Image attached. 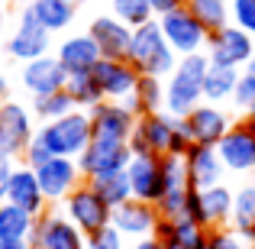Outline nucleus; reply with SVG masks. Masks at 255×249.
Segmentation results:
<instances>
[{
    "instance_id": "34",
    "label": "nucleus",
    "mask_w": 255,
    "mask_h": 249,
    "mask_svg": "<svg viewBox=\"0 0 255 249\" xmlns=\"http://www.w3.org/2000/svg\"><path fill=\"white\" fill-rule=\"evenodd\" d=\"M110 13L117 19H123L129 29H139V26H145L149 19H158L155 13H152L149 0H110Z\"/></svg>"
},
{
    "instance_id": "20",
    "label": "nucleus",
    "mask_w": 255,
    "mask_h": 249,
    "mask_svg": "<svg viewBox=\"0 0 255 249\" xmlns=\"http://www.w3.org/2000/svg\"><path fill=\"white\" fill-rule=\"evenodd\" d=\"M65 84H68V71H65V65L55 55H42V58H32V62L23 65V87L32 97L65 91Z\"/></svg>"
},
{
    "instance_id": "35",
    "label": "nucleus",
    "mask_w": 255,
    "mask_h": 249,
    "mask_svg": "<svg viewBox=\"0 0 255 249\" xmlns=\"http://www.w3.org/2000/svg\"><path fill=\"white\" fill-rule=\"evenodd\" d=\"M78 110V104L71 100L68 91H55V94H45V97H32V113H36L42 123H49V120H58L65 117V113Z\"/></svg>"
},
{
    "instance_id": "37",
    "label": "nucleus",
    "mask_w": 255,
    "mask_h": 249,
    "mask_svg": "<svg viewBox=\"0 0 255 249\" xmlns=\"http://www.w3.org/2000/svg\"><path fill=\"white\" fill-rule=\"evenodd\" d=\"M230 16L233 26L246 29L255 39V0H230Z\"/></svg>"
},
{
    "instance_id": "15",
    "label": "nucleus",
    "mask_w": 255,
    "mask_h": 249,
    "mask_svg": "<svg viewBox=\"0 0 255 249\" xmlns=\"http://www.w3.org/2000/svg\"><path fill=\"white\" fill-rule=\"evenodd\" d=\"M91 113V130L97 139H117V143H129L132 130H136L139 117L129 110L126 104H117V100H100Z\"/></svg>"
},
{
    "instance_id": "21",
    "label": "nucleus",
    "mask_w": 255,
    "mask_h": 249,
    "mask_svg": "<svg viewBox=\"0 0 255 249\" xmlns=\"http://www.w3.org/2000/svg\"><path fill=\"white\" fill-rule=\"evenodd\" d=\"M184 165H187L191 188H197V191L220 185V181H223V175H226V165H223V159H220L217 146H200V143H194L191 149L184 152Z\"/></svg>"
},
{
    "instance_id": "42",
    "label": "nucleus",
    "mask_w": 255,
    "mask_h": 249,
    "mask_svg": "<svg viewBox=\"0 0 255 249\" xmlns=\"http://www.w3.org/2000/svg\"><path fill=\"white\" fill-rule=\"evenodd\" d=\"M126 249H165V243L158 237H142V240H129Z\"/></svg>"
},
{
    "instance_id": "7",
    "label": "nucleus",
    "mask_w": 255,
    "mask_h": 249,
    "mask_svg": "<svg viewBox=\"0 0 255 249\" xmlns=\"http://www.w3.org/2000/svg\"><path fill=\"white\" fill-rule=\"evenodd\" d=\"M132 159L129 143H117V139H97L94 136L87 143V149L78 156V168H81L84 181H94L100 175H113V172H126Z\"/></svg>"
},
{
    "instance_id": "31",
    "label": "nucleus",
    "mask_w": 255,
    "mask_h": 249,
    "mask_svg": "<svg viewBox=\"0 0 255 249\" xmlns=\"http://www.w3.org/2000/svg\"><path fill=\"white\" fill-rule=\"evenodd\" d=\"M187 6H191V13L204 23V29L210 32H217V29H223V26H230L233 23V16H230V0H187Z\"/></svg>"
},
{
    "instance_id": "22",
    "label": "nucleus",
    "mask_w": 255,
    "mask_h": 249,
    "mask_svg": "<svg viewBox=\"0 0 255 249\" xmlns=\"http://www.w3.org/2000/svg\"><path fill=\"white\" fill-rule=\"evenodd\" d=\"M6 201L23 207V211H29L32 217H42V214L49 211V201H45L42 185H39V178H36V168L16 165L10 185H6Z\"/></svg>"
},
{
    "instance_id": "45",
    "label": "nucleus",
    "mask_w": 255,
    "mask_h": 249,
    "mask_svg": "<svg viewBox=\"0 0 255 249\" xmlns=\"http://www.w3.org/2000/svg\"><path fill=\"white\" fill-rule=\"evenodd\" d=\"M246 117H252V120H255V100H252L249 107H246Z\"/></svg>"
},
{
    "instance_id": "12",
    "label": "nucleus",
    "mask_w": 255,
    "mask_h": 249,
    "mask_svg": "<svg viewBox=\"0 0 255 249\" xmlns=\"http://www.w3.org/2000/svg\"><path fill=\"white\" fill-rule=\"evenodd\" d=\"M36 178L42 185V194L49 204H62L71 191L84 181L78 159H65V156H52L49 162H42L36 168Z\"/></svg>"
},
{
    "instance_id": "16",
    "label": "nucleus",
    "mask_w": 255,
    "mask_h": 249,
    "mask_svg": "<svg viewBox=\"0 0 255 249\" xmlns=\"http://www.w3.org/2000/svg\"><path fill=\"white\" fill-rule=\"evenodd\" d=\"M110 224L117 227L126 240H142V237H155L158 224H162V214H158V207L149 204V201L129 198L126 204L113 207V220Z\"/></svg>"
},
{
    "instance_id": "26",
    "label": "nucleus",
    "mask_w": 255,
    "mask_h": 249,
    "mask_svg": "<svg viewBox=\"0 0 255 249\" xmlns=\"http://www.w3.org/2000/svg\"><path fill=\"white\" fill-rule=\"evenodd\" d=\"M239 71L243 68H233V65H213L207 68L204 78V100L207 104H223V100H233L239 84Z\"/></svg>"
},
{
    "instance_id": "25",
    "label": "nucleus",
    "mask_w": 255,
    "mask_h": 249,
    "mask_svg": "<svg viewBox=\"0 0 255 249\" xmlns=\"http://www.w3.org/2000/svg\"><path fill=\"white\" fill-rule=\"evenodd\" d=\"M233 201H236V191L230 185H213L200 191V204H204V224L207 230H217V227H230L233 220Z\"/></svg>"
},
{
    "instance_id": "41",
    "label": "nucleus",
    "mask_w": 255,
    "mask_h": 249,
    "mask_svg": "<svg viewBox=\"0 0 255 249\" xmlns=\"http://www.w3.org/2000/svg\"><path fill=\"white\" fill-rule=\"evenodd\" d=\"M149 3H152V13H155V16H165V13L178 10V6H187V0H149Z\"/></svg>"
},
{
    "instance_id": "24",
    "label": "nucleus",
    "mask_w": 255,
    "mask_h": 249,
    "mask_svg": "<svg viewBox=\"0 0 255 249\" xmlns=\"http://www.w3.org/2000/svg\"><path fill=\"white\" fill-rule=\"evenodd\" d=\"M155 237L165 243V249H207L210 230L194 220H162Z\"/></svg>"
},
{
    "instance_id": "27",
    "label": "nucleus",
    "mask_w": 255,
    "mask_h": 249,
    "mask_svg": "<svg viewBox=\"0 0 255 249\" xmlns=\"http://www.w3.org/2000/svg\"><path fill=\"white\" fill-rule=\"evenodd\" d=\"M32 10V16L45 26L49 32H62L75 23L78 16V6L75 3H65V0H29L26 3Z\"/></svg>"
},
{
    "instance_id": "33",
    "label": "nucleus",
    "mask_w": 255,
    "mask_h": 249,
    "mask_svg": "<svg viewBox=\"0 0 255 249\" xmlns=\"http://www.w3.org/2000/svg\"><path fill=\"white\" fill-rule=\"evenodd\" d=\"M94 191L107 201L110 207H120L132 198V185H129V175L126 172H113V175H100V178L91 181Z\"/></svg>"
},
{
    "instance_id": "17",
    "label": "nucleus",
    "mask_w": 255,
    "mask_h": 249,
    "mask_svg": "<svg viewBox=\"0 0 255 249\" xmlns=\"http://www.w3.org/2000/svg\"><path fill=\"white\" fill-rule=\"evenodd\" d=\"M217 152L223 159L226 172L233 175H249L255 172V133L249 130V123H233V130L217 143Z\"/></svg>"
},
{
    "instance_id": "23",
    "label": "nucleus",
    "mask_w": 255,
    "mask_h": 249,
    "mask_svg": "<svg viewBox=\"0 0 255 249\" xmlns=\"http://www.w3.org/2000/svg\"><path fill=\"white\" fill-rule=\"evenodd\" d=\"M55 58L65 65L68 75H78V71H94V65L100 62V49L91 39V32H78V36H68L62 45H58Z\"/></svg>"
},
{
    "instance_id": "5",
    "label": "nucleus",
    "mask_w": 255,
    "mask_h": 249,
    "mask_svg": "<svg viewBox=\"0 0 255 249\" xmlns=\"http://www.w3.org/2000/svg\"><path fill=\"white\" fill-rule=\"evenodd\" d=\"M62 214L84 233V237L110 227V220H113V207L94 191L91 181H81V185L62 201Z\"/></svg>"
},
{
    "instance_id": "18",
    "label": "nucleus",
    "mask_w": 255,
    "mask_h": 249,
    "mask_svg": "<svg viewBox=\"0 0 255 249\" xmlns=\"http://www.w3.org/2000/svg\"><path fill=\"white\" fill-rule=\"evenodd\" d=\"M184 126H187V133H191L194 143L217 146L220 139L233 130V117L220 104H207V100H204L200 107H194V110L184 117Z\"/></svg>"
},
{
    "instance_id": "10",
    "label": "nucleus",
    "mask_w": 255,
    "mask_h": 249,
    "mask_svg": "<svg viewBox=\"0 0 255 249\" xmlns=\"http://www.w3.org/2000/svg\"><path fill=\"white\" fill-rule=\"evenodd\" d=\"M207 58L213 65H233V68H246L255 58V39L239 26H223L207 39Z\"/></svg>"
},
{
    "instance_id": "11",
    "label": "nucleus",
    "mask_w": 255,
    "mask_h": 249,
    "mask_svg": "<svg viewBox=\"0 0 255 249\" xmlns=\"http://www.w3.org/2000/svg\"><path fill=\"white\" fill-rule=\"evenodd\" d=\"M49 42H52V32L45 29L42 23H39L36 16H32L29 6H23V13H19V23L16 29H13V36L6 39V55L16 58V62H32V58H42L49 55Z\"/></svg>"
},
{
    "instance_id": "9",
    "label": "nucleus",
    "mask_w": 255,
    "mask_h": 249,
    "mask_svg": "<svg viewBox=\"0 0 255 249\" xmlns=\"http://www.w3.org/2000/svg\"><path fill=\"white\" fill-rule=\"evenodd\" d=\"M32 249H87V237L65 217L62 211H45L36 217V230L29 237Z\"/></svg>"
},
{
    "instance_id": "8",
    "label": "nucleus",
    "mask_w": 255,
    "mask_h": 249,
    "mask_svg": "<svg viewBox=\"0 0 255 249\" xmlns=\"http://www.w3.org/2000/svg\"><path fill=\"white\" fill-rule=\"evenodd\" d=\"M36 113L26 110L19 100H6L0 107V152L13 159H23L26 146L36 139Z\"/></svg>"
},
{
    "instance_id": "13",
    "label": "nucleus",
    "mask_w": 255,
    "mask_h": 249,
    "mask_svg": "<svg viewBox=\"0 0 255 249\" xmlns=\"http://www.w3.org/2000/svg\"><path fill=\"white\" fill-rule=\"evenodd\" d=\"M126 175H129V185H132V198L149 201V204L162 201V194H165V156H152V152L132 156L129 165H126Z\"/></svg>"
},
{
    "instance_id": "48",
    "label": "nucleus",
    "mask_w": 255,
    "mask_h": 249,
    "mask_svg": "<svg viewBox=\"0 0 255 249\" xmlns=\"http://www.w3.org/2000/svg\"><path fill=\"white\" fill-rule=\"evenodd\" d=\"M249 249H255V243H249Z\"/></svg>"
},
{
    "instance_id": "47",
    "label": "nucleus",
    "mask_w": 255,
    "mask_h": 249,
    "mask_svg": "<svg viewBox=\"0 0 255 249\" xmlns=\"http://www.w3.org/2000/svg\"><path fill=\"white\" fill-rule=\"evenodd\" d=\"M65 3H75V6H78V3H81V0H65Z\"/></svg>"
},
{
    "instance_id": "32",
    "label": "nucleus",
    "mask_w": 255,
    "mask_h": 249,
    "mask_svg": "<svg viewBox=\"0 0 255 249\" xmlns=\"http://www.w3.org/2000/svg\"><path fill=\"white\" fill-rule=\"evenodd\" d=\"M65 91L71 94V100L78 104V110H94V107L104 100L97 81H94V71H78V75H68Z\"/></svg>"
},
{
    "instance_id": "2",
    "label": "nucleus",
    "mask_w": 255,
    "mask_h": 249,
    "mask_svg": "<svg viewBox=\"0 0 255 249\" xmlns=\"http://www.w3.org/2000/svg\"><path fill=\"white\" fill-rule=\"evenodd\" d=\"M210 68L207 52L197 55H181L174 71L165 78V110L171 117H187L194 107L204 104V78Z\"/></svg>"
},
{
    "instance_id": "1",
    "label": "nucleus",
    "mask_w": 255,
    "mask_h": 249,
    "mask_svg": "<svg viewBox=\"0 0 255 249\" xmlns=\"http://www.w3.org/2000/svg\"><path fill=\"white\" fill-rule=\"evenodd\" d=\"M191 146H194V139L184 126V117H171L168 110L139 117L136 130L129 136L132 156H142V152H152V156H184Z\"/></svg>"
},
{
    "instance_id": "4",
    "label": "nucleus",
    "mask_w": 255,
    "mask_h": 249,
    "mask_svg": "<svg viewBox=\"0 0 255 249\" xmlns=\"http://www.w3.org/2000/svg\"><path fill=\"white\" fill-rule=\"evenodd\" d=\"M36 139L52 152V156H65V159H78L87 149V143L94 139L91 130V113L87 110H71L58 120H49L36 130Z\"/></svg>"
},
{
    "instance_id": "38",
    "label": "nucleus",
    "mask_w": 255,
    "mask_h": 249,
    "mask_svg": "<svg viewBox=\"0 0 255 249\" xmlns=\"http://www.w3.org/2000/svg\"><path fill=\"white\" fill-rule=\"evenodd\" d=\"M87 249H126V237L110 224V227H104V230L87 237Z\"/></svg>"
},
{
    "instance_id": "30",
    "label": "nucleus",
    "mask_w": 255,
    "mask_h": 249,
    "mask_svg": "<svg viewBox=\"0 0 255 249\" xmlns=\"http://www.w3.org/2000/svg\"><path fill=\"white\" fill-rule=\"evenodd\" d=\"M36 230V217L23 207L0 201V237L3 240H29Z\"/></svg>"
},
{
    "instance_id": "36",
    "label": "nucleus",
    "mask_w": 255,
    "mask_h": 249,
    "mask_svg": "<svg viewBox=\"0 0 255 249\" xmlns=\"http://www.w3.org/2000/svg\"><path fill=\"white\" fill-rule=\"evenodd\" d=\"M207 249H249V240L239 237L233 227H217L207 237Z\"/></svg>"
},
{
    "instance_id": "14",
    "label": "nucleus",
    "mask_w": 255,
    "mask_h": 249,
    "mask_svg": "<svg viewBox=\"0 0 255 249\" xmlns=\"http://www.w3.org/2000/svg\"><path fill=\"white\" fill-rule=\"evenodd\" d=\"M139 78L142 75H139L126 58H100V62L94 65V81H97L104 100L126 104V100L132 97V91H136Z\"/></svg>"
},
{
    "instance_id": "19",
    "label": "nucleus",
    "mask_w": 255,
    "mask_h": 249,
    "mask_svg": "<svg viewBox=\"0 0 255 249\" xmlns=\"http://www.w3.org/2000/svg\"><path fill=\"white\" fill-rule=\"evenodd\" d=\"M91 39L97 42L100 55L104 58H129V45H132V29L117 19L113 13H104V16H94L91 26H87Z\"/></svg>"
},
{
    "instance_id": "29",
    "label": "nucleus",
    "mask_w": 255,
    "mask_h": 249,
    "mask_svg": "<svg viewBox=\"0 0 255 249\" xmlns=\"http://www.w3.org/2000/svg\"><path fill=\"white\" fill-rule=\"evenodd\" d=\"M126 107H129L136 117H145V113H158L165 110V78H139L136 91H132V97L126 100Z\"/></svg>"
},
{
    "instance_id": "3",
    "label": "nucleus",
    "mask_w": 255,
    "mask_h": 249,
    "mask_svg": "<svg viewBox=\"0 0 255 249\" xmlns=\"http://www.w3.org/2000/svg\"><path fill=\"white\" fill-rule=\"evenodd\" d=\"M126 62L145 78H168L178 65V52L168 45L158 19H149L145 26L132 29V45Z\"/></svg>"
},
{
    "instance_id": "39",
    "label": "nucleus",
    "mask_w": 255,
    "mask_h": 249,
    "mask_svg": "<svg viewBox=\"0 0 255 249\" xmlns=\"http://www.w3.org/2000/svg\"><path fill=\"white\" fill-rule=\"evenodd\" d=\"M49 159H52V152L45 149L39 139H32V143L26 146V152H23V165H29V168H39L42 162H49Z\"/></svg>"
},
{
    "instance_id": "44",
    "label": "nucleus",
    "mask_w": 255,
    "mask_h": 249,
    "mask_svg": "<svg viewBox=\"0 0 255 249\" xmlns=\"http://www.w3.org/2000/svg\"><path fill=\"white\" fill-rule=\"evenodd\" d=\"M6 100H10V84H6V78L0 75V107H3Z\"/></svg>"
},
{
    "instance_id": "40",
    "label": "nucleus",
    "mask_w": 255,
    "mask_h": 249,
    "mask_svg": "<svg viewBox=\"0 0 255 249\" xmlns=\"http://www.w3.org/2000/svg\"><path fill=\"white\" fill-rule=\"evenodd\" d=\"M13 172H16V159L0 152V201H6V185H10Z\"/></svg>"
},
{
    "instance_id": "28",
    "label": "nucleus",
    "mask_w": 255,
    "mask_h": 249,
    "mask_svg": "<svg viewBox=\"0 0 255 249\" xmlns=\"http://www.w3.org/2000/svg\"><path fill=\"white\" fill-rule=\"evenodd\" d=\"M230 227L239 233V237H246L249 243H255V181H246V185L236 188Z\"/></svg>"
},
{
    "instance_id": "46",
    "label": "nucleus",
    "mask_w": 255,
    "mask_h": 249,
    "mask_svg": "<svg viewBox=\"0 0 255 249\" xmlns=\"http://www.w3.org/2000/svg\"><path fill=\"white\" fill-rule=\"evenodd\" d=\"M3 19H6V16H3V10H0V29H3Z\"/></svg>"
},
{
    "instance_id": "6",
    "label": "nucleus",
    "mask_w": 255,
    "mask_h": 249,
    "mask_svg": "<svg viewBox=\"0 0 255 249\" xmlns=\"http://www.w3.org/2000/svg\"><path fill=\"white\" fill-rule=\"evenodd\" d=\"M158 26H162L168 45L178 52V58L181 55H197V52H207V39H210V32H207L204 23L191 13V6H178V10L158 16Z\"/></svg>"
},
{
    "instance_id": "43",
    "label": "nucleus",
    "mask_w": 255,
    "mask_h": 249,
    "mask_svg": "<svg viewBox=\"0 0 255 249\" xmlns=\"http://www.w3.org/2000/svg\"><path fill=\"white\" fill-rule=\"evenodd\" d=\"M0 249H32L29 240H3L0 237Z\"/></svg>"
}]
</instances>
